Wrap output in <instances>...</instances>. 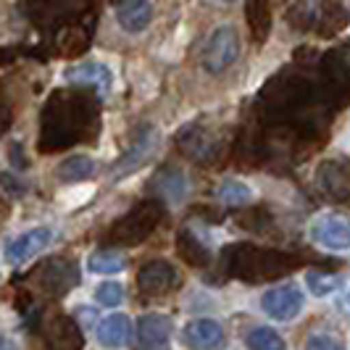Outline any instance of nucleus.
<instances>
[{
  "label": "nucleus",
  "mask_w": 350,
  "mask_h": 350,
  "mask_svg": "<svg viewBox=\"0 0 350 350\" xmlns=\"http://www.w3.org/2000/svg\"><path fill=\"white\" fill-rule=\"evenodd\" d=\"M51 243H53L51 227H32L27 229V232H21V234H16V237H11L5 243L3 256H5V261L11 263V266H21V263H27L29 258H35L37 253H42Z\"/></svg>",
  "instance_id": "4"
},
{
  "label": "nucleus",
  "mask_w": 350,
  "mask_h": 350,
  "mask_svg": "<svg viewBox=\"0 0 350 350\" xmlns=\"http://www.w3.org/2000/svg\"><path fill=\"white\" fill-rule=\"evenodd\" d=\"M95 303H100L105 308H116L124 303V287L119 282H103L95 287Z\"/></svg>",
  "instance_id": "17"
},
{
  "label": "nucleus",
  "mask_w": 350,
  "mask_h": 350,
  "mask_svg": "<svg viewBox=\"0 0 350 350\" xmlns=\"http://www.w3.org/2000/svg\"><path fill=\"white\" fill-rule=\"evenodd\" d=\"M64 79L71 85H95L100 92H108L111 82H113V74L100 61H88V64H79V66H69L64 71Z\"/></svg>",
  "instance_id": "9"
},
{
  "label": "nucleus",
  "mask_w": 350,
  "mask_h": 350,
  "mask_svg": "<svg viewBox=\"0 0 350 350\" xmlns=\"http://www.w3.org/2000/svg\"><path fill=\"white\" fill-rule=\"evenodd\" d=\"M306 350H345V345L334 337V334H311L308 342H306Z\"/></svg>",
  "instance_id": "18"
},
{
  "label": "nucleus",
  "mask_w": 350,
  "mask_h": 350,
  "mask_svg": "<svg viewBox=\"0 0 350 350\" xmlns=\"http://www.w3.org/2000/svg\"><path fill=\"white\" fill-rule=\"evenodd\" d=\"M311 243L329 253L350 250V219L342 213H321L308 227Z\"/></svg>",
  "instance_id": "2"
},
{
  "label": "nucleus",
  "mask_w": 350,
  "mask_h": 350,
  "mask_svg": "<svg viewBox=\"0 0 350 350\" xmlns=\"http://www.w3.org/2000/svg\"><path fill=\"white\" fill-rule=\"evenodd\" d=\"M116 21L126 35H140L153 21V3L150 0H119Z\"/></svg>",
  "instance_id": "6"
},
{
  "label": "nucleus",
  "mask_w": 350,
  "mask_h": 350,
  "mask_svg": "<svg viewBox=\"0 0 350 350\" xmlns=\"http://www.w3.org/2000/svg\"><path fill=\"white\" fill-rule=\"evenodd\" d=\"M306 287L314 298H329L342 287V277L334 274H324V271H308L306 274Z\"/></svg>",
  "instance_id": "15"
},
{
  "label": "nucleus",
  "mask_w": 350,
  "mask_h": 350,
  "mask_svg": "<svg viewBox=\"0 0 350 350\" xmlns=\"http://www.w3.org/2000/svg\"><path fill=\"white\" fill-rule=\"evenodd\" d=\"M303 293L298 284H280L261 295V311L274 321H293L303 311Z\"/></svg>",
  "instance_id": "3"
},
{
  "label": "nucleus",
  "mask_w": 350,
  "mask_h": 350,
  "mask_svg": "<svg viewBox=\"0 0 350 350\" xmlns=\"http://www.w3.org/2000/svg\"><path fill=\"white\" fill-rule=\"evenodd\" d=\"M185 342L190 350H216L224 342V329L213 319H195L185 327Z\"/></svg>",
  "instance_id": "8"
},
{
  "label": "nucleus",
  "mask_w": 350,
  "mask_h": 350,
  "mask_svg": "<svg viewBox=\"0 0 350 350\" xmlns=\"http://www.w3.org/2000/svg\"><path fill=\"white\" fill-rule=\"evenodd\" d=\"M213 3H229L232 5V3H240V0H213Z\"/></svg>",
  "instance_id": "19"
},
{
  "label": "nucleus",
  "mask_w": 350,
  "mask_h": 350,
  "mask_svg": "<svg viewBox=\"0 0 350 350\" xmlns=\"http://www.w3.org/2000/svg\"><path fill=\"white\" fill-rule=\"evenodd\" d=\"M172 319L169 316H161V314H148L140 319V345L142 350H158L163 348L172 337Z\"/></svg>",
  "instance_id": "10"
},
{
  "label": "nucleus",
  "mask_w": 350,
  "mask_h": 350,
  "mask_svg": "<svg viewBox=\"0 0 350 350\" xmlns=\"http://www.w3.org/2000/svg\"><path fill=\"white\" fill-rule=\"evenodd\" d=\"M237 55H240V32L232 24H221L206 40L200 51V64L208 74H224L237 61Z\"/></svg>",
  "instance_id": "1"
},
{
  "label": "nucleus",
  "mask_w": 350,
  "mask_h": 350,
  "mask_svg": "<svg viewBox=\"0 0 350 350\" xmlns=\"http://www.w3.org/2000/svg\"><path fill=\"white\" fill-rule=\"evenodd\" d=\"M95 172H98L95 158L85 156V153H77V156H69L66 161H61V166H58V179H61V182H69V185H77V182L90 179Z\"/></svg>",
  "instance_id": "11"
},
{
  "label": "nucleus",
  "mask_w": 350,
  "mask_h": 350,
  "mask_svg": "<svg viewBox=\"0 0 350 350\" xmlns=\"http://www.w3.org/2000/svg\"><path fill=\"white\" fill-rule=\"evenodd\" d=\"M216 198H219L224 206H245V203H253L256 190H253L247 182H243V179L229 176V179H221V182H219Z\"/></svg>",
  "instance_id": "12"
},
{
  "label": "nucleus",
  "mask_w": 350,
  "mask_h": 350,
  "mask_svg": "<svg viewBox=\"0 0 350 350\" xmlns=\"http://www.w3.org/2000/svg\"><path fill=\"white\" fill-rule=\"evenodd\" d=\"M98 342L108 350H122L132 342V321L126 314H111L95 327Z\"/></svg>",
  "instance_id": "7"
},
{
  "label": "nucleus",
  "mask_w": 350,
  "mask_h": 350,
  "mask_svg": "<svg viewBox=\"0 0 350 350\" xmlns=\"http://www.w3.org/2000/svg\"><path fill=\"white\" fill-rule=\"evenodd\" d=\"M156 148H158V135H150L148 140L137 142V145L132 148V153H129V156L124 158L122 163L116 166V172H113V179H116V176L122 179V176H126L129 172H137V169H142V163L153 158Z\"/></svg>",
  "instance_id": "13"
},
{
  "label": "nucleus",
  "mask_w": 350,
  "mask_h": 350,
  "mask_svg": "<svg viewBox=\"0 0 350 350\" xmlns=\"http://www.w3.org/2000/svg\"><path fill=\"white\" fill-rule=\"evenodd\" d=\"M126 258L122 253H111V250H100V253H92L88 258V271L90 274H98V277H113V274H122Z\"/></svg>",
  "instance_id": "14"
},
{
  "label": "nucleus",
  "mask_w": 350,
  "mask_h": 350,
  "mask_svg": "<svg viewBox=\"0 0 350 350\" xmlns=\"http://www.w3.org/2000/svg\"><path fill=\"white\" fill-rule=\"evenodd\" d=\"M247 348L250 350H284V340L271 327H256L247 334Z\"/></svg>",
  "instance_id": "16"
},
{
  "label": "nucleus",
  "mask_w": 350,
  "mask_h": 350,
  "mask_svg": "<svg viewBox=\"0 0 350 350\" xmlns=\"http://www.w3.org/2000/svg\"><path fill=\"white\" fill-rule=\"evenodd\" d=\"M176 284V269L169 261L145 263L137 274V287L145 295H163Z\"/></svg>",
  "instance_id": "5"
}]
</instances>
